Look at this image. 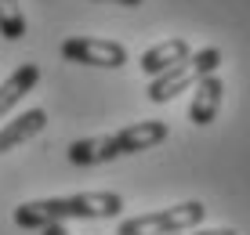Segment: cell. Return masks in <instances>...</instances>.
<instances>
[{"mask_svg":"<svg viewBox=\"0 0 250 235\" xmlns=\"http://www.w3.org/2000/svg\"><path fill=\"white\" fill-rule=\"evenodd\" d=\"M0 37L4 40L25 37V15H22L19 0H0Z\"/></svg>","mask_w":250,"mask_h":235,"instance_id":"cell-11","label":"cell"},{"mask_svg":"<svg viewBox=\"0 0 250 235\" xmlns=\"http://www.w3.org/2000/svg\"><path fill=\"white\" fill-rule=\"evenodd\" d=\"M113 137H116L120 156H134V152L156 149V145L167 141V123H163V119H138V123L116 130Z\"/></svg>","mask_w":250,"mask_h":235,"instance_id":"cell-5","label":"cell"},{"mask_svg":"<svg viewBox=\"0 0 250 235\" xmlns=\"http://www.w3.org/2000/svg\"><path fill=\"white\" fill-rule=\"evenodd\" d=\"M124 214L120 192H76V196H55V199H33L15 210L19 228H44V224H65V221H102V217Z\"/></svg>","mask_w":250,"mask_h":235,"instance_id":"cell-1","label":"cell"},{"mask_svg":"<svg viewBox=\"0 0 250 235\" xmlns=\"http://www.w3.org/2000/svg\"><path fill=\"white\" fill-rule=\"evenodd\" d=\"M221 98H225V83H221L218 73L196 80V98H192V105H188V119H192L196 127H210L214 119H218Z\"/></svg>","mask_w":250,"mask_h":235,"instance_id":"cell-6","label":"cell"},{"mask_svg":"<svg viewBox=\"0 0 250 235\" xmlns=\"http://www.w3.org/2000/svg\"><path fill=\"white\" fill-rule=\"evenodd\" d=\"M174 235H239V232L236 228H207V232L196 228V232H174Z\"/></svg>","mask_w":250,"mask_h":235,"instance_id":"cell-12","label":"cell"},{"mask_svg":"<svg viewBox=\"0 0 250 235\" xmlns=\"http://www.w3.org/2000/svg\"><path fill=\"white\" fill-rule=\"evenodd\" d=\"M44 127H47V112H44V109H29V112H22V116H15L11 123L0 127V152L19 149L22 141L37 137Z\"/></svg>","mask_w":250,"mask_h":235,"instance_id":"cell-10","label":"cell"},{"mask_svg":"<svg viewBox=\"0 0 250 235\" xmlns=\"http://www.w3.org/2000/svg\"><path fill=\"white\" fill-rule=\"evenodd\" d=\"M207 206L200 199H188V203L167 206V210H152V214H138L120 221L116 235H174V232H188V228H200Z\"/></svg>","mask_w":250,"mask_h":235,"instance_id":"cell-3","label":"cell"},{"mask_svg":"<svg viewBox=\"0 0 250 235\" xmlns=\"http://www.w3.org/2000/svg\"><path fill=\"white\" fill-rule=\"evenodd\" d=\"M40 235H69V228H65V224H44Z\"/></svg>","mask_w":250,"mask_h":235,"instance_id":"cell-13","label":"cell"},{"mask_svg":"<svg viewBox=\"0 0 250 235\" xmlns=\"http://www.w3.org/2000/svg\"><path fill=\"white\" fill-rule=\"evenodd\" d=\"M218 65H221V51H218V47H203V51H196V55H188L185 62L170 65L167 73L152 76V83H149V101L163 105V101L178 98V94L188 91V87H192L196 80H203V76L218 73Z\"/></svg>","mask_w":250,"mask_h":235,"instance_id":"cell-2","label":"cell"},{"mask_svg":"<svg viewBox=\"0 0 250 235\" xmlns=\"http://www.w3.org/2000/svg\"><path fill=\"white\" fill-rule=\"evenodd\" d=\"M188 55H192V47H188V40H182V37L160 40L156 47H149V51H145V55H142V73H145V76H160V73H167L170 65L185 62Z\"/></svg>","mask_w":250,"mask_h":235,"instance_id":"cell-8","label":"cell"},{"mask_svg":"<svg viewBox=\"0 0 250 235\" xmlns=\"http://www.w3.org/2000/svg\"><path fill=\"white\" fill-rule=\"evenodd\" d=\"M62 58L76 65L120 69V65H127V47L116 40H98V37H69L62 43Z\"/></svg>","mask_w":250,"mask_h":235,"instance_id":"cell-4","label":"cell"},{"mask_svg":"<svg viewBox=\"0 0 250 235\" xmlns=\"http://www.w3.org/2000/svg\"><path fill=\"white\" fill-rule=\"evenodd\" d=\"M37 83H40V65H37V62H25V65L15 69V73L0 83V119L19 105V101H22Z\"/></svg>","mask_w":250,"mask_h":235,"instance_id":"cell-9","label":"cell"},{"mask_svg":"<svg viewBox=\"0 0 250 235\" xmlns=\"http://www.w3.org/2000/svg\"><path fill=\"white\" fill-rule=\"evenodd\" d=\"M98 4H120V7H138L142 0H98Z\"/></svg>","mask_w":250,"mask_h":235,"instance_id":"cell-14","label":"cell"},{"mask_svg":"<svg viewBox=\"0 0 250 235\" xmlns=\"http://www.w3.org/2000/svg\"><path fill=\"white\" fill-rule=\"evenodd\" d=\"M113 159H120V149H116L113 134L80 137V141L69 145V163H73V167H102V163H113Z\"/></svg>","mask_w":250,"mask_h":235,"instance_id":"cell-7","label":"cell"}]
</instances>
